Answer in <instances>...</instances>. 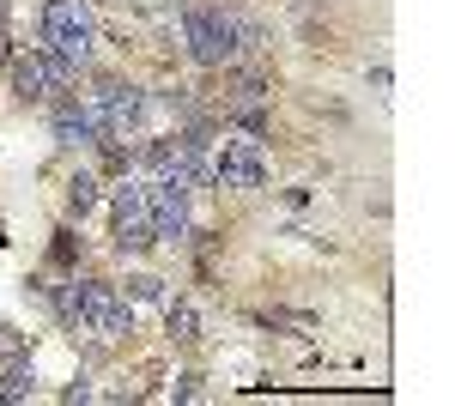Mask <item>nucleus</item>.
<instances>
[{"label":"nucleus","mask_w":455,"mask_h":406,"mask_svg":"<svg viewBox=\"0 0 455 406\" xmlns=\"http://www.w3.org/2000/svg\"><path fill=\"white\" fill-rule=\"evenodd\" d=\"M79 334L128 339L134 334V304H128L109 279H79Z\"/></svg>","instance_id":"3"},{"label":"nucleus","mask_w":455,"mask_h":406,"mask_svg":"<svg viewBox=\"0 0 455 406\" xmlns=\"http://www.w3.org/2000/svg\"><path fill=\"white\" fill-rule=\"evenodd\" d=\"M0 31H6V0H0Z\"/></svg>","instance_id":"16"},{"label":"nucleus","mask_w":455,"mask_h":406,"mask_svg":"<svg viewBox=\"0 0 455 406\" xmlns=\"http://www.w3.org/2000/svg\"><path fill=\"white\" fill-rule=\"evenodd\" d=\"M6 68H12V92L25 103H49V98H61V92H73V73H79V68H68L55 49H43V43L25 49V55H12Z\"/></svg>","instance_id":"4"},{"label":"nucleus","mask_w":455,"mask_h":406,"mask_svg":"<svg viewBox=\"0 0 455 406\" xmlns=\"http://www.w3.org/2000/svg\"><path fill=\"white\" fill-rule=\"evenodd\" d=\"M182 49L195 68H237L243 61V12L237 6H188L182 12Z\"/></svg>","instance_id":"1"},{"label":"nucleus","mask_w":455,"mask_h":406,"mask_svg":"<svg viewBox=\"0 0 455 406\" xmlns=\"http://www.w3.org/2000/svg\"><path fill=\"white\" fill-rule=\"evenodd\" d=\"M98 115H92V103L79 98H55V146H68V152H92L98 146Z\"/></svg>","instance_id":"9"},{"label":"nucleus","mask_w":455,"mask_h":406,"mask_svg":"<svg viewBox=\"0 0 455 406\" xmlns=\"http://www.w3.org/2000/svg\"><path fill=\"white\" fill-rule=\"evenodd\" d=\"M188 176H158L146 182V206H152V243H188Z\"/></svg>","instance_id":"7"},{"label":"nucleus","mask_w":455,"mask_h":406,"mask_svg":"<svg viewBox=\"0 0 455 406\" xmlns=\"http://www.w3.org/2000/svg\"><path fill=\"white\" fill-rule=\"evenodd\" d=\"M274 98V73L267 68H237L231 73V92H225V109H237V103H267Z\"/></svg>","instance_id":"10"},{"label":"nucleus","mask_w":455,"mask_h":406,"mask_svg":"<svg viewBox=\"0 0 455 406\" xmlns=\"http://www.w3.org/2000/svg\"><path fill=\"white\" fill-rule=\"evenodd\" d=\"M212 182L219 188H267V158L255 139H225L212 158Z\"/></svg>","instance_id":"8"},{"label":"nucleus","mask_w":455,"mask_h":406,"mask_svg":"<svg viewBox=\"0 0 455 406\" xmlns=\"http://www.w3.org/2000/svg\"><path fill=\"white\" fill-rule=\"evenodd\" d=\"M164 328H171L176 346H188V339H201V315H195V304H182V298H164Z\"/></svg>","instance_id":"12"},{"label":"nucleus","mask_w":455,"mask_h":406,"mask_svg":"<svg viewBox=\"0 0 455 406\" xmlns=\"http://www.w3.org/2000/svg\"><path fill=\"white\" fill-rule=\"evenodd\" d=\"M98 201H104L98 170H79V176L68 182V212H73V219H85V212H98Z\"/></svg>","instance_id":"11"},{"label":"nucleus","mask_w":455,"mask_h":406,"mask_svg":"<svg viewBox=\"0 0 455 406\" xmlns=\"http://www.w3.org/2000/svg\"><path fill=\"white\" fill-rule=\"evenodd\" d=\"M36 31H43V49H55L68 68H85L92 49H98V19H92L85 0H43Z\"/></svg>","instance_id":"2"},{"label":"nucleus","mask_w":455,"mask_h":406,"mask_svg":"<svg viewBox=\"0 0 455 406\" xmlns=\"http://www.w3.org/2000/svg\"><path fill=\"white\" fill-rule=\"evenodd\" d=\"M201 394V376H176V401H195Z\"/></svg>","instance_id":"15"},{"label":"nucleus","mask_w":455,"mask_h":406,"mask_svg":"<svg viewBox=\"0 0 455 406\" xmlns=\"http://www.w3.org/2000/svg\"><path fill=\"white\" fill-rule=\"evenodd\" d=\"M109 212H116V255H140L152 249V206H146V176H122L109 188Z\"/></svg>","instance_id":"5"},{"label":"nucleus","mask_w":455,"mask_h":406,"mask_svg":"<svg viewBox=\"0 0 455 406\" xmlns=\"http://www.w3.org/2000/svg\"><path fill=\"white\" fill-rule=\"evenodd\" d=\"M92 115H98V134H116V139H134L146 128V92L128 85V79H98L92 92Z\"/></svg>","instance_id":"6"},{"label":"nucleus","mask_w":455,"mask_h":406,"mask_svg":"<svg viewBox=\"0 0 455 406\" xmlns=\"http://www.w3.org/2000/svg\"><path fill=\"white\" fill-rule=\"evenodd\" d=\"M31 394H36V370L31 364H12L6 382H0V401H31Z\"/></svg>","instance_id":"13"},{"label":"nucleus","mask_w":455,"mask_h":406,"mask_svg":"<svg viewBox=\"0 0 455 406\" xmlns=\"http://www.w3.org/2000/svg\"><path fill=\"white\" fill-rule=\"evenodd\" d=\"M128 298H140V304H164V279H158V273H134V279H128Z\"/></svg>","instance_id":"14"}]
</instances>
